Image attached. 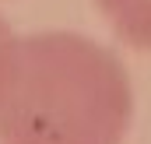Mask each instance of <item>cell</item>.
I'll return each instance as SVG.
<instances>
[{
    "label": "cell",
    "instance_id": "1",
    "mask_svg": "<svg viewBox=\"0 0 151 144\" xmlns=\"http://www.w3.org/2000/svg\"><path fill=\"white\" fill-rule=\"evenodd\" d=\"M127 67L77 32L14 35L0 56V144H123Z\"/></svg>",
    "mask_w": 151,
    "mask_h": 144
},
{
    "label": "cell",
    "instance_id": "3",
    "mask_svg": "<svg viewBox=\"0 0 151 144\" xmlns=\"http://www.w3.org/2000/svg\"><path fill=\"white\" fill-rule=\"evenodd\" d=\"M11 39H14V32H11V28H7V21L0 18V56H4V49H7V42H11Z\"/></svg>",
    "mask_w": 151,
    "mask_h": 144
},
{
    "label": "cell",
    "instance_id": "2",
    "mask_svg": "<svg viewBox=\"0 0 151 144\" xmlns=\"http://www.w3.org/2000/svg\"><path fill=\"white\" fill-rule=\"evenodd\" d=\"M116 35L134 49H151V0H95Z\"/></svg>",
    "mask_w": 151,
    "mask_h": 144
}]
</instances>
